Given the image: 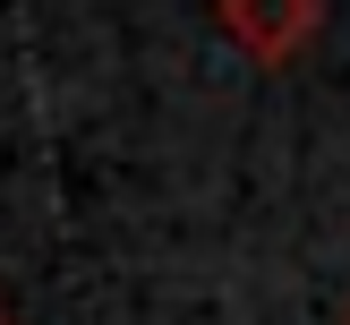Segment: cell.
Instances as JSON below:
<instances>
[{
	"mask_svg": "<svg viewBox=\"0 0 350 325\" xmlns=\"http://www.w3.org/2000/svg\"><path fill=\"white\" fill-rule=\"evenodd\" d=\"M222 34L248 51L256 68H291L325 26V0H214Z\"/></svg>",
	"mask_w": 350,
	"mask_h": 325,
	"instance_id": "1",
	"label": "cell"
},
{
	"mask_svg": "<svg viewBox=\"0 0 350 325\" xmlns=\"http://www.w3.org/2000/svg\"><path fill=\"white\" fill-rule=\"evenodd\" d=\"M0 325H9V317H0Z\"/></svg>",
	"mask_w": 350,
	"mask_h": 325,
	"instance_id": "2",
	"label": "cell"
}]
</instances>
